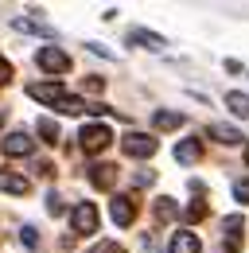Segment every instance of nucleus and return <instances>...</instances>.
Returning <instances> with one entry per match:
<instances>
[{"mask_svg": "<svg viewBox=\"0 0 249 253\" xmlns=\"http://www.w3.org/2000/svg\"><path fill=\"white\" fill-rule=\"evenodd\" d=\"M109 140H113L109 125H86L82 132H78V144H82V152H86V156L105 152V148H109Z\"/></svg>", "mask_w": 249, "mask_h": 253, "instance_id": "f257e3e1", "label": "nucleus"}, {"mask_svg": "<svg viewBox=\"0 0 249 253\" xmlns=\"http://www.w3.org/2000/svg\"><path fill=\"white\" fill-rule=\"evenodd\" d=\"M0 148H4V156H31V152H35V140H31L28 128H16V132L4 136Z\"/></svg>", "mask_w": 249, "mask_h": 253, "instance_id": "f03ea898", "label": "nucleus"}, {"mask_svg": "<svg viewBox=\"0 0 249 253\" xmlns=\"http://www.w3.org/2000/svg\"><path fill=\"white\" fill-rule=\"evenodd\" d=\"M70 226H74V234H93L97 230V207L93 203H78L70 211Z\"/></svg>", "mask_w": 249, "mask_h": 253, "instance_id": "7ed1b4c3", "label": "nucleus"}, {"mask_svg": "<svg viewBox=\"0 0 249 253\" xmlns=\"http://www.w3.org/2000/svg\"><path fill=\"white\" fill-rule=\"evenodd\" d=\"M109 214H113L117 226H132V218H136V199H132V195H113Z\"/></svg>", "mask_w": 249, "mask_h": 253, "instance_id": "20e7f679", "label": "nucleus"}, {"mask_svg": "<svg viewBox=\"0 0 249 253\" xmlns=\"http://www.w3.org/2000/svg\"><path fill=\"white\" fill-rule=\"evenodd\" d=\"M39 66H43L47 74H66V70H70V55L59 51V47H43V51H39Z\"/></svg>", "mask_w": 249, "mask_h": 253, "instance_id": "39448f33", "label": "nucleus"}, {"mask_svg": "<svg viewBox=\"0 0 249 253\" xmlns=\"http://www.w3.org/2000/svg\"><path fill=\"white\" fill-rule=\"evenodd\" d=\"M121 144H124V152H128V156H136V160H148L156 152V140L148 136V132H128Z\"/></svg>", "mask_w": 249, "mask_h": 253, "instance_id": "423d86ee", "label": "nucleus"}, {"mask_svg": "<svg viewBox=\"0 0 249 253\" xmlns=\"http://www.w3.org/2000/svg\"><path fill=\"white\" fill-rule=\"evenodd\" d=\"M28 97L47 101V105H59V101H62V86H59V82H35V86H28Z\"/></svg>", "mask_w": 249, "mask_h": 253, "instance_id": "0eeeda50", "label": "nucleus"}, {"mask_svg": "<svg viewBox=\"0 0 249 253\" xmlns=\"http://www.w3.org/2000/svg\"><path fill=\"white\" fill-rule=\"evenodd\" d=\"M90 183L101 191H109L113 183H117V168L113 164H97V168H90Z\"/></svg>", "mask_w": 249, "mask_h": 253, "instance_id": "6e6552de", "label": "nucleus"}, {"mask_svg": "<svg viewBox=\"0 0 249 253\" xmlns=\"http://www.w3.org/2000/svg\"><path fill=\"white\" fill-rule=\"evenodd\" d=\"M203 250V242L191 234V230H179L175 238H171V253H199Z\"/></svg>", "mask_w": 249, "mask_h": 253, "instance_id": "1a4fd4ad", "label": "nucleus"}, {"mask_svg": "<svg viewBox=\"0 0 249 253\" xmlns=\"http://www.w3.org/2000/svg\"><path fill=\"white\" fill-rule=\"evenodd\" d=\"M0 191H8V195H28L31 183L24 175H12V171H0Z\"/></svg>", "mask_w": 249, "mask_h": 253, "instance_id": "9d476101", "label": "nucleus"}, {"mask_svg": "<svg viewBox=\"0 0 249 253\" xmlns=\"http://www.w3.org/2000/svg\"><path fill=\"white\" fill-rule=\"evenodd\" d=\"M128 43H140V47H148V51H164V39L156 32H144V28H132V32H128Z\"/></svg>", "mask_w": 249, "mask_h": 253, "instance_id": "9b49d317", "label": "nucleus"}, {"mask_svg": "<svg viewBox=\"0 0 249 253\" xmlns=\"http://www.w3.org/2000/svg\"><path fill=\"white\" fill-rule=\"evenodd\" d=\"M199 156H203V144H199L195 136L183 140V144H175V160H179V164H195Z\"/></svg>", "mask_w": 249, "mask_h": 253, "instance_id": "f8f14e48", "label": "nucleus"}, {"mask_svg": "<svg viewBox=\"0 0 249 253\" xmlns=\"http://www.w3.org/2000/svg\"><path fill=\"white\" fill-rule=\"evenodd\" d=\"M12 28H16V32H28V35H55L47 24H35V20H28V16H16Z\"/></svg>", "mask_w": 249, "mask_h": 253, "instance_id": "ddd939ff", "label": "nucleus"}, {"mask_svg": "<svg viewBox=\"0 0 249 253\" xmlns=\"http://www.w3.org/2000/svg\"><path fill=\"white\" fill-rule=\"evenodd\" d=\"M226 105H230V113H234V117H249V94L230 90V94H226Z\"/></svg>", "mask_w": 249, "mask_h": 253, "instance_id": "4468645a", "label": "nucleus"}, {"mask_svg": "<svg viewBox=\"0 0 249 253\" xmlns=\"http://www.w3.org/2000/svg\"><path fill=\"white\" fill-rule=\"evenodd\" d=\"M55 109H59V113H66V117H78V113H90V105H86L82 97H66V94H62V101L55 105Z\"/></svg>", "mask_w": 249, "mask_h": 253, "instance_id": "2eb2a0df", "label": "nucleus"}, {"mask_svg": "<svg viewBox=\"0 0 249 253\" xmlns=\"http://www.w3.org/2000/svg\"><path fill=\"white\" fill-rule=\"evenodd\" d=\"M210 136L214 140H222V144H242V132L230 125H210Z\"/></svg>", "mask_w": 249, "mask_h": 253, "instance_id": "dca6fc26", "label": "nucleus"}, {"mask_svg": "<svg viewBox=\"0 0 249 253\" xmlns=\"http://www.w3.org/2000/svg\"><path fill=\"white\" fill-rule=\"evenodd\" d=\"M152 125L156 128H179V125H183V113H167V109H160V113L152 117Z\"/></svg>", "mask_w": 249, "mask_h": 253, "instance_id": "f3484780", "label": "nucleus"}, {"mask_svg": "<svg viewBox=\"0 0 249 253\" xmlns=\"http://www.w3.org/2000/svg\"><path fill=\"white\" fill-rule=\"evenodd\" d=\"M222 230L230 234V242H238V238H242V230H246V218H242V214H230V218L222 222Z\"/></svg>", "mask_w": 249, "mask_h": 253, "instance_id": "a211bd4d", "label": "nucleus"}, {"mask_svg": "<svg viewBox=\"0 0 249 253\" xmlns=\"http://www.w3.org/2000/svg\"><path fill=\"white\" fill-rule=\"evenodd\" d=\"M35 128H39V136H43L47 144H59V125H55L51 117H43V121H39Z\"/></svg>", "mask_w": 249, "mask_h": 253, "instance_id": "6ab92c4d", "label": "nucleus"}, {"mask_svg": "<svg viewBox=\"0 0 249 253\" xmlns=\"http://www.w3.org/2000/svg\"><path fill=\"white\" fill-rule=\"evenodd\" d=\"M156 218H175V203H171V199H156Z\"/></svg>", "mask_w": 249, "mask_h": 253, "instance_id": "aec40b11", "label": "nucleus"}, {"mask_svg": "<svg viewBox=\"0 0 249 253\" xmlns=\"http://www.w3.org/2000/svg\"><path fill=\"white\" fill-rule=\"evenodd\" d=\"M62 211H66V203H62V199L55 195V191H51V195H47V214H55V218H59Z\"/></svg>", "mask_w": 249, "mask_h": 253, "instance_id": "412c9836", "label": "nucleus"}, {"mask_svg": "<svg viewBox=\"0 0 249 253\" xmlns=\"http://www.w3.org/2000/svg\"><path fill=\"white\" fill-rule=\"evenodd\" d=\"M234 199H238V203H249V179H238V183H234Z\"/></svg>", "mask_w": 249, "mask_h": 253, "instance_id": "4be33fe9", "label": "nucleus"}, {"mask_svg": "<svg viewBox=\"0 0 249 253\" xmlns=\"http://www.w3.org/2000/svg\"><path fill=\"white\" fill-rule=\"evenodd\" d=\"M199 218H207V207L203 203H191L187 207V222H199Z\"/></svg>", "mask_w": 249, "mask_h": 253, "instance_id": "5701e85b", "label": "nucleus"}, {"mask_svg": "<svg viewBox=\"0 0 249 253\" xmlns=\"http://www.w3.org/2000/svg\"><path fill=\"white\" fill-rule=\"evenodd\" d=\"M90 253H124V250L117 246V242H101V246H93Z\"/></svg>", "mask_w": 249, "mask_h": 253, "instance_id": "b1692460", "label": "nucleus"}, {"mask_svg": "<svg viewBox=\"0 0 249 253\" xmlns=\"http://www.w3.org/2000/svg\"><path fill=\"white\" fill-rule=\"evenodd\" d=\"M82 90H90V94H101V90H105V82H101V78H86V82H82Z\"/></svg>", "mask_w": 249, "mask_h": 253, "instance_id": "393cba45", "label": "nucleus"}, {"mask_svg": "<svg viewBox=\"0 0 249 253\" xmlns=\"http://www.w3.org/2000/svg\"><path fill=\"white\" fill-rule=\"evenodd\" d=\"M8 78H12V66H8V59H0V86H8Z\"/></svg>", "mask_w": 249, "mask_h": 253, "instance_id": "a878e982", "label": "nucleus"}, {"mask_svg": "<svg viewBox=\"0 0 249 253\" xmlns=\"http://www.w3.org/2000/svg\"><path fill=\"white\" fill-rule=\"evenodd\" d=\"M35 234H39V230H35V226H24V230H20V238H24V242H28V246H35Z\"/></svg>", "mask_w": 249, "mask_h": 253, "instance_id": "bb28decb", "label": "nucleus"}, {"mask_svg": "<svg viewBox=\"0 0 249 253\" xmlns=\"http://www.w3.org/2000/svg\"><path fill=\"white\" fill-rule=\"evenodd\" d=\"M152 179H156L152 171H136V187H148V183H152Z\"/></svg>", "mask_w": 249, "mask_h": 253, "instance_id": "cd10ccee", "label": "nucleus"}, {"mask_svg": "<svg viewBox=\"0 0 249 253\" xmlns=\"http://www.w3.org/2000/svg\"><path fill=\"white\" fill-rule=\"evenodd\" d=\"M246 164H249V148H246Z\"/></svg>", "mask_w": 249, "mask_h": 253, "instance_id": "c85d7f7f", "label": "nucleus"}, {"mask_svg": "<svg viewBox=\"0 0 249 253\" xmlns=\"http://www.w3.org/2000/svg\"><path fill=\"white\" fill-rule=\"evenodd\" d=\"M0 125H4V113H0Z\"/></svg>", "mask_w": 249, "mask_h": 253, "instance_id": "c756f323", "label": "nucleus"}]
</instances>
